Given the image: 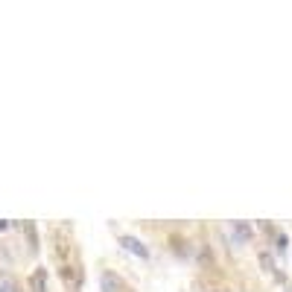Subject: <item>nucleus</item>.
Wrapping results in <instances>:
<instances>
[{"mask_svg":"<svg viewBox=\"0 0 292 292\" xmlns=\"http://www.w3.org/2000/svg\"><path fill=\"white\" fill-rule=\"evenodd\" d=\"M260 266H263V269H266V272H275V263H272V257H269V254H266V251H263V254H260Z\"/></svg>","mask_w":292,"mask_h":292,"instance_id":"6","label":"nucleus"},{"mask_svg":"<svg viewBox=\"0 0 292 292\" xmlns=\"http://www.w3.org/2000/svg\"><path fill=\"white\" fill-rule=\"evenodd\" d=\"M123 248H126V251H135V254H138V257H149V251H146V245H143V242H138L135 240V237H123Z\"/></svg>","mask_w":292,"mask_h":292,"instance_id":"2","label":"nucleus"},{"mask_svg":"<svg viewBox=\"0 0 292 292\" xmlns=\"http://www.w3.org/2000/svg\"><path fill=\"white\" fill-rule=\"evenodd\" d=\"M231 234H234V240L237 242H248L251 240V228H248L245 222H234L231 225Z\"/></svg>","mask_w":292,"mask_h":292,"instance_id":"3","label":"nucleus"},{"mask_svg":"<svg viewBox=\"0 0 292 292\" xmlns=\"http://www.w3.org/2000/svg\"><path fill=\"white\" fill-rule=\"evenodd\" d=\"M30 286H33V292H44L47 289V275H44V269H38V272L30 277Z\"/></svg>","mask_w":292,"mask_h":292,"instance_id":"4","label":"nucleus"},{"mask_svg":"<svg viewBox=\"0 0 292 292\" xmlns=\"http://www.w3.org/2000/svg\"><path fill=\"white\" fill-rule=\"evenodd\" d=\"M100 283H103V292H129L126 289V283H123L114 272H105V275L100 277Z\"/></svg>","mask_w":292,"mask_h":292,"instance_id":"1","label":"nucleus"},{"mask_svg":"<svg viewBox=\"0 0 292 292\" xmlns=\"http://www.w3.org/2000/svg\"><path fill=\"white\" fill-rule=\"evenodd\" d=\"M24 231H27V240H30V245L35 248L38 242H35V228H33V222H27V225H24Z\"/></svg>","mask_w":292,"mask_h":292,"instance_id":"7","label":"nucleus"},{"mask_svg":"<svg viewBox=\"0 0 292 292\" xmlns=\"http://www.w3.org/2000/svg\"><path fill=\"white\" fill-rule=\"evenodd\" d=\"M62 277L68 280V283L73 286V289H79V283H82V277H79V272H76L73 266H65V269H62Z\"/></svg>","mask_w":292,"mask_h":292,"instance_id":"5","label":"nucleus"},{"mask_svg":"<svg viewBox=\"0 0 292 292\" xmlns=\"http://www.w3.org/2000/svg\"><path fill=\"white\" fill-rule=\"evenodd\" d=\"M6 228H9V222H6V219H0V231H6Z\"/></svg>","mask_w":292,"mask_h":292,"instance_id":"9","label":"nucleus"},{"mask_svg":"<svg viewBox=\"0 0 292 292\" xmlns=\"http://www.w3.org/2000/svg\"><path fill=\"white\" fill-rule=\"evenodd\" d=\"M0 292H15V286H12V280H6V277H0Z\"/></svg>","mask_w":292,"mask_h":292,"instance_id":"8","label":"nucleus"}]
</instances>
